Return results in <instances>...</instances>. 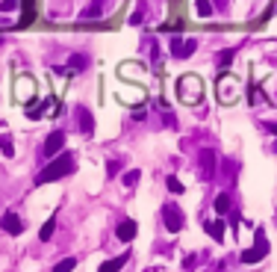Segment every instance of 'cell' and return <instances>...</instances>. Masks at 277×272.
Segmentation results:
<instances>
[{"instance_id":"6da1fadb","label":"cell","mask_w":277,"mask_h":272,"mask_svg":"<svg viewBox=\"0 0 277 272\" xmlns=\"http://www.w3.org/2000/svg\"><path fill=\"white\" fill-rule=\"evenodd\" d=\"M68 172H74V154L68 151V154H56L44 169L38 172V178H35V184H53V180H59L65 178Z\"/></svg>"},{"instance_id":"7a4b0ae2","label":"cell","mask_w":277,"mask_h":272,"mask_svg":"<svg viewBox=\"0 0 277 272\" xmlns=\"http://www.w3.org/2000/svg\"><path fill=\"white\" fill-rule=\"evenodd\" d=\"M162 225H165L171 234H177V231L186 225V213L174 202H165L162 204Z\"/></svg>"},{"instance_id":"3957f363","label":"cell","mask_w":277,"mask_h":272,"mask_svg":"<svg viewBox=\"0 0 277 272\" xmlns=\"http://www.w3.org/2000/svg\"><path fill=\"white\" fill-rule=\"evenodd\" d=\"M257 242L251 246V248H245L242 252V264H257V260H263L266 254H269V240H266V231L263 228H257Z\"/></svg>"},{"instance_id":"277c9868","label":"cell","mask_w":277,"mask_h":272,"mask_svg":"<svg viewBox=\"0 0 277 272\" xmlns=\"http://www.w3.org/2000/svg\"><path fill=\"white\" fill-rule=\"evenodd\" d=\"M177 92H180V98L186 104H198L201 101V83H198V77H180L177 80Z\"/></svg>"},{"instance_id":"5b68a950","label":"cell","mask_w":277,"mask_h":272,"mask_svg":"<svg viewBox=\"0 0 277 272\" xmlns=\"http://www.w3.org/2000/svg\"><path fill=\"white\" fill-rule=\"evenodd\" d=\"M168 48H171V56H177V60H186V56H192V54H195L198 42H195V38H183V36H174Z\"/></svg>"},{"instance_id":"8992f818","label":"cell","mask_w":277,"mask_h":272,"mask_svg":"<svg viewBox=\"0 0 277 272\" xmlns=\"http://www.w3.org/2000/svg\"><path fill=\"white\" fill-rule=\"evenodd\" d=\"M62 148H65V134H62V130H53V134L44 139V145H41V157L53 160V157L59 154Z\"/></svg>"},{"instance_id":"52a82bcc","label":"cell","mask_w":277,"mask_h":272,"mask_svg":"<svg viewBox=\"0 0 277 272\" xmlns=\"http://www.w3.org/2000/svg\"><path fill=\"white\" fill-rule=\"evenodd\" d=\"M0 228H3L6 234L18 237V234L24 231V222H21V216H18L15 210H6V213H3V219H0Z\"/></svg>"},{"instance_id":"ba28073f","label":"cell","mask_w":277,"mask_h":272,"mask_svg":"<svg viewBox=\"0 0 277 272\" xmlns=\"http://www.w3.org/2000/svg\"><path fill=\"white\" fill-rule=\"evenodd\" d=\"M136 234H139V225H136L133 219H124L121 225L115 228V237L121 240V242H133V240H136Z\"/></svg>"},{"instance_id":"9c48e42d","label":"cell","mask_w":277,"mask_h":272,"mask_svg":"<svg viewBox=\"0 0 277 272\" xmlns=\"http://www.w3.org/2000/svg\"><path fill=\"white\" fill-rule=\"evenodd\" d=\"M77 124H80V134L83 136H92L94 134V118L86 106H77Z\"/></svg>"},{"instance_id":"30bf717a","label":"cell","mask_w":277,"mask_h":272,"mask_svg":"<svg viewBox=\"0 0 277 272\" xmlns=\"http://www.w3.org/2000/svg\"><path fill=\"white\" fill-rule=\"evenodd\" d=\"M213 172H216V151H201V174L213 178Z\"/></svg>"},{"instance_id":"8fae6325","label":"cell","mask_w":277,"mask_h":272,"mask_svg":"<svg viewBox=\"0 0 277 272\" xmlns=\"http://www.w3.org/2000/svg\"><path fill=\"white\" fill-rule=\"evenodd\" d=\"M127 258H130V254H127V252H124V254H118V258H112V260H106V264H100V270L97 272H118L124 266V264H127Z\"/></svg>"},{"instance_id":"7c38bea8","label":"cell","mask_w":277,"mask_h":272,"mask_svg":"<svg viewBox=\"0 0 277 272\" xmlns=\"http://www.w3.org/2000/svg\"><path fill=\"white\" fill-rule=\"evenodd\" d=\"M207 234L216 240V242H221V240H224V222H221V219H216V222H207Z\"/></svg>"},{"instance_id":"4fadbf2b","label":"cell","mask_w":277,"mask_h":272,"mask_svg":"<svg viewBox=\"0 0 277 272\" xmlns=\"http://www.w3.org/2000/svg\"><path fill=\"white\" fill-rule=\"evenodd\" d=\"M100 15H103V9H100V3H92V6H86V9L80 12V18H83V21H97Z\"/></svg>"},{"instance_id":"5bb4252c","label":"cell","mask_w":277,"mask_h":272,"mask_svg":"<svg viewBox=\"0 0 277 272\" xmlns=\"http://www.w3.org/2000/svg\"><path fill=\"white\" fill-rule=\"evenodd\" d=\"M165 186H168V192H174V196L186 192V184L180 180V178H174V174H168V178H165Z\"/></svg>"},{"instance_id":"9a60e30c","label":"cell","mask_w":277,"mask_h":272,"mask_svg":"<svg viewBox=\"0 0 277 272\" xmlns=\"http://www.w3.org/2000/svg\"><path fill=\"white\" fill-rule=\"evenodd\" d=\"M50 106V101H41V104H32L30 110H27V118H32V122H38L41 116H44V110Z\"/></svg>"},{"instance_id":"2e32d148","label":"cell","mask_w":277,"mask_h":272,"mask_svg":"<svg viewBox=\"0 0 277 272\" xmlns=\"http://www.w3.org/2000/svg\"><path fill=\"white\" fill-rule=\"evenodd\" d=\"M0 154L3 157H15V148H12V136L0 134Z\"/></svg>"},{"instance_id":"e0dca14e","label":"cell","mask_w":277,"mask_h":272,"mask_svg":"<svg viewBox=\"0 0 277 272\" xmlns=\"http://www.w3.org/2000/svg\"><path fill=\"white\" fill-rule=\"evenodd\" d=\"M230 204H233V202H230V196H227V192H221V196L216 198V213H218V216L230 213Z\"/></svg>"},{"instance_id":"ac0fdd59","label":"cell","mask_w":277,"mask_h":272,"mask_svg":"<svg viewBox=\"0 0 277 272\" xmlns=\"http://www.w3.org/2000/svg\"><path fill=\"white\" fill-rule=\"evenodd\" d=\"M195 12H198V18H210L213 15V3L210 0H195Z\"/></svg>"},{"instance_id":"d6986e66","label":"cell","mask_w":277,"mask_h":272,"mask_svg":"<svg viewBox=\"0 0 277 272\" xmlns=\"http://www.w3.org/2000/svg\"><path fill=\"white\" fill-rule=\"evenodd\" d=\"M74 266H77V258H65L53 266V272H74Z\"/></svg>"},{"instance_id":"ffe728a7","label":"cell","mask_w":277,"mask_h":272,"mask_svg":"<svg viewBox=\"0 0 277 272\" xmlns=\"http://www.w3.org/2000/svg\"><path fill=\"white\" fill-rule=\"evenodd\" d=\"M233 56H236V50H233V48L221 50V54H218V66H221V68H227L230 62H233Z\"/></svg>"},{"instance_id":"44dd1931","label":"cell","mask_w":277,"mask_h":272,"mask_svg":"<svg viewBox=\"0 0 277 272\" xmlns=\"http://www.w3.org/2000/svg\"><path fill=\"white\" fill-rule=\"evenodd\" d=\"M139 180H142V172L139 169H130L127 174H124V186H136Z\"/></svg>"},{"instance_id":"7402d4cb","label":"cell","mask_w":277,"mask_h":272,"mask_svg":"<svg viewBox=\"0 0 277 272\" xmlns=\"http://www.w3.org/2000/svg\"><path fill=\"white\" fill-rule=\"evenodd\" d=\"M53 228H56V219H47V222H44V228L38 231V237H41L44 242H47V240L53 237Z\"/></svg>"},{"instance_id":"603a6c76","label":"cell","mask_w":277,"mask_h":272,"mask_svg":"<svg viewBox=\"0 0 277 272\" xmlns=\"http://www.w3.org/2000/svg\"><path fill=\"white\" fill-rule=\"evenodd\" d=\"M145 9H148V6H145V3H139V6H136V12H133V15H130V24H133V27H136V24H142V21H145Z\"/></svg>"},{"instance_id":"cb8c5ba5","label":"cell","mask_w":277,"mask_h":272,"mask_svg":"<svg viewBox=\"0 0 277 272\" xmlns=\"http://www.w3.org/2000/svg\"><path fill=\"white\" fill-rule=\"evenodd\" d=\"M71 71H83V68H86V56H83V54H77V56H71Z\"/></svg>"},{"instance_id":"d4e9b609","label":"cell","mask_w":277,"mask_h":272,"mask_svg":"<svg viewBox=\"0 0 277 272\" xmlns=\"http://www.w3.org/2000/svg\"><path fill=\"white\" fill-rule=\"evenodd\" d=\"M118 169H121V160H115V157H112V160L106 163V174L112 178V174H115V172H118Z\"/></svg>"},{"instance_id":"484cf974","label":"cell","mask_w":277,"mask_h":272,"mask_svg":"<svg viewBox=\"0 0 277 272\" xmlns=\"http://www.w3.org/2000/svg\"><path fill=\"white\" fill-rule=\"evenodd\" d=\"M18 3H21V0H3V3H0V12H12Z\"/></svg>"},{"instance_id":"4316f807","label":"cell","mask_w":277,"mask_h":272,"mask_svg":"<svg viewBox=\"0 0 277 272\" xmlns=\"http://www.w3.org/2000/svg\"><path fill=\"white\" fill-rule=\"evenodd\" d=\"M145 116H148V112H145V110H133V118H136V122H142V118H145Z\"/></svg>"},{"instance_id":"83f0119b","label":"cell","mask_w":277,"mask_h":272,"mask_svg":"<svg viewBox=\"0 0 277 272\" xmlns=\"http://www.w3.org/2000/svg\"><path fill=\"white\" fill-rule=\"evenodd\" d=\"M92 3H103V0H92Z\"/></svg>"},{"instance_id":"f1b7e54d","label":"cell","mask_w":277,"mask_h":272,"mask_svg":"<svg viewBox=\"0 0 277 272\" xmlns=\"http://www.w3.org/2000/svg\"><path fill=\"white\" fill-rule=\"evenodd\" d=\"M275 151H277V142H275Z\"/></svg>"}]
</instances>
